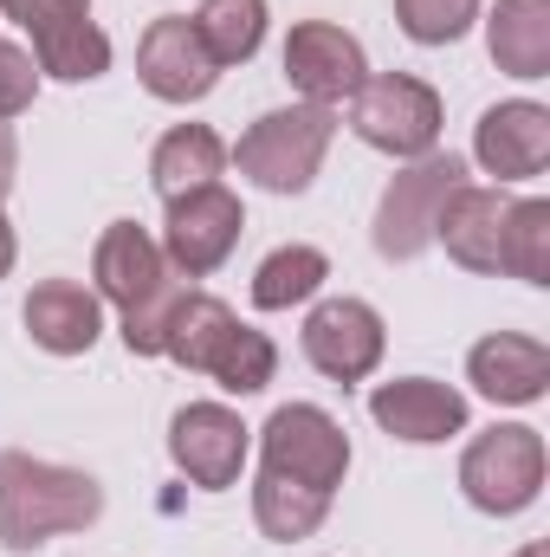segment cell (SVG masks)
I'll return each mask as SVG.
<instances>
[{
	"label": "cell",
	"instance_id": "6da1fadb",
	"mask_svg": "<svg viewBox=\"0 0 550 557\" xmlns=\"http://www.w3.org/2000/svg\"><path fill=\"white\" fill-rule=\"evenodd\" d=\"M91 278H98V298H111L124 311V344L130 357H162V337H168V318L182 305V278L168 273L162 247L142 234L137 221H117L104 227L98 253H91Z\"/></svg>",
	"mask_w": 550,
	"mask_h": 557
},
{
	"label": "cell",
	"instance_id": "7a4b0ae2",
	"mask_svg": "<svg viewBox=\"0 0 550 557\" xmlns=\"http://www.w3.org/2000/svg\"><path fill=\"white\" fill-rule=\"evenodd\" d=\"M104 512V486L78 467L33 460L20 447L0 454V539L7 552H33L59 532H85Z\"/></svg>",
	"mask_w": 550,
	"mask_h": 557
},
{
	"label": "cell",
	"instance_id": "3957f363",
	"mask_svg": "<svg viewBox=\"0 0 550 557\" xmlns=\"http://www.w3.org/2000/svg\"><path fill=\"white\" fill-rule=\"evenodd\" d=\"M162 357H175V363L195 370V376H214V383L234 389V396H260L278 370L273 337L253 331V324H240V318H234L221 298H208V292H182V305H175V318H168V337H162Z\"/></svg>",
	"mask_w": 550,
	"mask_h": 557
},
{
	"label": "cell",
	"instance_id": "277c9868",
	"mask_svg": "<svg viewBox=\"0 0 550 557\" xmlns=\"http://www.w3.org/2000/svg\"><path fill=\"white\" fill-rule=\"evenodd\" d=\"M330 137H337V111L330 104H291V111H266L247 137L234 143V162L266 195H304Z\"/></svg>",
	"mask_w": 550,
	"mask_h": 557
},
{
	"label": "cell",
	"instance_id": "5b68a950",
	"mask_svg": "<svg viewBox=\"0 0 550 557\" xmlns=\"http://www.w3.org/2000/svg\"><path fill=\"white\" fill-rule=\"evenodd\" d=\"M350 131L383 156L421 162L440 143V98L434 85H421L409 72H376L350 91Z\"/></svg>",
	"mask_w": 550,
	"mask_h": 557
},
{
	"label": "cell",
	"instance_id": "8992f818",
	"mask_svg": "<svg viewBox=\"0 0 550 557\" xmlns=\"http://www.w3.org/2000/svg\"><path fill=\"white\" fill-rule=\"evenodd\" d=\"M460 486H466V499H473L479 512H492V519L525 512V506L538 499V486H545V434H538V428H518V421L486 428V434L460 454Z\"/></svg>",
	"mask_w": 550,
	"mask_h": 557
},
{
	"label": "cell",
	"instance_id": "52a82bcc",
	"mask_svg": "<svg viewBox=\"0 0 550 557\" xmlns=\"http://www.w3.org/2000/svg\"><path fill=\"white\" fill-rule=\"evenodd\" d=\"M466 188V162L460 156H421L383 188L376 208V253L383 260H421L434 247V221L447 208V195Z\"/></svg>",
	"mask_w": 550,
	"mask_h": 557
},
{
	"label": "cell",
	"instance_id": "ba28073f",
	"mask_svg": "<svg viewBox=\"0 0 550 557\" xmlns=\"http://www.w3.org/2000/svg\"><path fill=\"white\" fill-rule=\"evenodd\" d=\"M0 13L26 26L39 72H52L65 85H85V78L111 72V39L98 33L91 0H0Z\"/></svg>",
	"mask_w": 550,
	"mask_h": 557
},
{
	"label": "cell",
	"instance_id": "9c48e42d",
	"mask_svg": "<svg viewBox=\"0 0 550 557\" xmlns=\"http://www.w3.org/2000/svg\"><path fill=\"white\" fill-rule=\"evenodd\" d=\"M260 454H266V473L298 480L311 493H337L350 473V434L311 403L273 409V421L260 428Z\"/></svg>",
	"mask_w": 550,
	"mask_h": 557
},
{
	"label": "cell",
	"instance_id": "30bf717a",
	"mask_svg": "<svg viewBox=\"0 0 550 557\" xmlns=\"http://www.w3.org/2000/svg\"><path fill=\"white\" fill-rule=\"evenodd\" d=\"M240 227H247V214H240V195H227L221 182H214V188H195V195L168 201V227H162V260H168L175 273L201 278V273H214V267H221V260L234 253Z\"/></svg>",
	"mask_w": 550,
	"mask_h": 557
},
{
	"label": "cell",
	"instance_id": "8fae6325",
	"mask_svg": "<svg viewBox=\"0 0 550 557\" xmlns=\"http://www.w3.org/2000/svg\"><path fill=\"white\" fill-rule=\"evenodd\" d=\"M137 78H142V91L162 98V104H195V98L214 91L221 65L201 46V33H195L188 13H162V20H149V33H142V46H137Z\"/></svg>",
	"mask_w": 550,
	"mask_h": 557
},
{
	"label": "cell",
	"instance_id": "7c38bea8",
	"mask_svg": "<svg viewBox=\"0 0 550 557\" xmlns=\"http://www.w3.org/2000/svg\"><path fill=\"white\" fill-rule=\"evenodd\" d=\"M383 318L363 305V298H324L311 318H304V357L317 376L330 383H363L376 363H383Z\"/></svg>",
	"mask_w": 550,
	"mask_h": 557
},
{
	"label": "cell",
	"instance_id": "4fadbf2b",
	"mask_svg": "<svg viewBox=\"0 0 550 557\" xmlns=\"http://www.w3.org/2000/svg\"><path fill=\"white\" fill-rule=\"evenodd\" d=\"M168 460L195 486L227 493L240 480V467H247V428H240L234 409H221V403H188V409H175V421H168Z\"/></svg>",
	"mask_w": 550,
	"mask_h": 557
},
{
	"label": "cell",
	"instance_id": "5bb4252c",
	"mask_svg": "<svg viewBox=\"0 0 550 557\" xmlns=\"http://www.w3.org/2000/svg\"><path fill=\"white\" fill-rule=\"evenodd\" d=\"M285 78H291V91H304V104H343L363 78H370V65H363V46L343 33V26H330V20H304V26H291V39H285Z\"/></svg>",
	"mask_w": 550,
	"mask_h": 557
},
{
	"label": "cell",
	"instance_id": "9a60e30c",
	"mask_svg": "<svg viewBox=\"0 0 550 557\" xmlns=\"http://www.w3.org/2000/svg\"><path fill=\"white\" fill-rule=\"evenodd\" d=\"M473 156L486 162V175L499 182H532L545 175L550 162V111L532 98H512V104H492L473 131Z\"/></svg>",
	"mask_w": 550,
	"mask_h": 557
},
{
	"label": "cell",
	"instance_id": "2e32d148",
	"mask_svg": "<svg viewBox=\"0 0 550 557\" xmlns=\"http://www.w3.org/2000/svg\"><path fill=\"white\" fill-rule=\"evenodd\" d=\"M370 416L383 421L396 441L427 447V441H447V434L466 428V396L434 383V376H402V383H383L370 396Z\"/></svg>",
	"mask_w": 550,
	"mask_h": 557
},
{
	"label": "cell",
	"instance_id": "e0dca14e",
	"mask_svg": "<svg viewBox=\"0 0 550 557\" xmlns=\"http://www.w3.org/2000/svg\"><path fill=\"white\" fill-rule=\"evenodd\" d=\"M104 331V305L98 292H85L78 278H46L26 292V337L52 357H85Z\"/></svg>",
	"mask_w": 550,
	"mask_h": 557
},
{
	"label": "cell",
	"instance_id": "ac0fdd59",
	"mask_svg": "<svg viewBox=\"0 0 550 557\" xmlns=\"http://www.w3.org/2000/svg\"><path fill=\"white\" fill-rule=\"evenodd\" d=\"M466 376H473V389L486 396V403H512V409H525V403H538L550 383V350L538 337H518V331H499V337H486V344H473V357H466Z\"/></svg>",
	"mask_w": 550,
	"mask_h": 557
},
{
	"label": "cell",
	"instance_id": "d6986e66",
	"mask_svg": "<svg viewBox=\"0 0 550 557\" xmlns=\"http://www.w3.org/2000/svg\"><path fill=\"white\" fill-rule=\"evenodd\" d=\"M505 214H512V201L499 188H453L447 208H440V221H434V240H447V253L466 273H499Z\"/></svg>",
	"mask_w": 550,
	"mask_h": 557
},
{
	"label": "cell",
	"instance_id": "ffe728a7",
	"mask_svg": "<svg viewBox=\"0 0 550 557\" xmlns=\"http://www.w3.org/2000/svg\"><path fill=\"white\" fill-rule=\"evenodd\" d=\"M221 169H227V143L214 137L208 124H175L168 137L155 143V156H149V182H155L162 201H182L195 188H214Z\"/></svg>",
	"mask_w": 550,
	"mask_h": 557
},
{
	"label": "cell",
	"instance_id": "44dd1931",
	"mask_svg": "<svg viewBox=\"0 0 550 557\" xmlns=\"http://www.w3.org/2000/svg\"><path fill=\"white\" fill-rule=\"evenodd\" d=\"M486 46L499 59V72L512 78H545L550 72V0H499Z\"/></svg>",
	"mask_w": 550,
	"mask_h": 557
},
{
	"label": "cell",
	"instance_id": "7402d4cb",
	"mask_svg": "<svg viewBox=\"0 0 550 557\" xmlns=\"http://www.w3.org/2000/svg\"><path fill=\"white\" fill-rule=\"evenodd\" d=\"M324 512H330V493H311V486H298V480L260 473V486H253V519H260V532L278 539V545L311 539V532L324 525Z\"/></svg>",
	"mask_w": 550,
	"mask_h": 557
},
{
	"label": "cell",
	"instance_id": "603a6c76",
	"mask_svg": "<svg viewBox=\"0 0 550 557\" xmlns=\"http://www.w3.org/2000/svg\"><path fill=\"white\" fill-rule=\"evenodd\" d=\"M195 33L214 52V65H247L266 39V0H201Z\"/></svg>",
	"mask_w": 550,
	"mask_h": 557
},
{
	"label": "cell",
	"instance_id": "cb8c5ba5",
	"mask_svg": "<svg viewBox=\"0 0 550 557\" xmlns=\"http://www.w3.org/2000/svg\"><path fill=\"white\" fill-rule=\"evenodd\" d=\"M324 278H330V260H324L317 247H278V253L260 260V273H253V305H260V311H291V305H304Z\"/></svg>",
	"mask_w": 550,
	"mask_h": 557
},
{
	"label": "cell",
	"instance_id": "d4e9b609",
	"mask_svg": "<svg viewBox=\"0 0 550 557\" xmlns=\"http://www.w3.org/2000/svg\"><path fill=\"white\" fill-rule=\"evenodd\" d=\"M499 273L550 285V201H512L505 240H499Z\"/></svg>",
	"mask_w": 550,
	"mask_h": 557
},
{
	"label": "cell",
	"instance_id": "484cf974",
	"mask_svg": "<svg viewBox=\"0 0 550 557\" xmlns=\"http://www.w3.org/2000/svg\"><path fill=\"white\" fill-rule=\"evenodd\" d=\"M473 13H479V0H396V26L414 46H453L473 26Z\"/></svg>",
	"mask_w": 550,
	"mask_h": 557
},
{
	"label": "cell",
	"instance_id": "4316f807",
	"mask_svg": "<svg viewBox=\"0 0 550 557\" xmlns=\"http://www.w3.org/2000/svg\"><path fill=\"white\" fill-rule=\"evenodd\" d=\"M39 91V59L26 46H7L0 39V117H20Z\"/></svg>",
	"mask_w": 550,
	"mask_h": 557
},
{
	"label": "cell",
	"instance_id": "83f0119b",
	"mask_svg": "<svg viewBox=\"0 0 550 557\" xmlns=\"http://www.w3.org/2000/svg\"><path fill=\"white\" fill-rule=\"evenodd\" d=\"M13 273V227H7V214H0V278Z\"/></svg>",
	"mask_w": 550,
	"mask_h": 557
},
{
	"label": "cell",
	"instance_id": "f1b7e54d",
	"mask_svg": "<svg viewBox=\"0 0 550 557\" xmlns=\"http://www.w3.org/2000/svg\"><path fill=\"white\" fill-rule=\"evenodd\" d=\"M7 182H13V137L0 131V195H7Z\"/></svg>",
	"mask_w": 550,
	"mask_h": 557
},
{
	"label": "cell",
	"instance_id": "f546056e",
	"mask_svg": "<svg viewBox=\"0 0 550 557\" xmlns=\"http://www.w3.org/2000/svg\"><path fill=\"white\" fill-rule=\"evenodd\" d=\"M518 557H550V552H545V545H525V552H518Z\"/></svg>",
	"mask_w": 550,
	"mask_h": 557
}]
</instances>
